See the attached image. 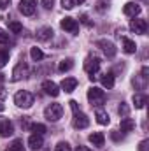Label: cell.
Wrapping results in <instances>:
<instances>
[{
    "label": "cell",
    "mask_w": 149,
    "mask_h": 151,
    "mask_svg": "<svg viewBox=\"0 0 149 151\" xmlns=\"http://www.w3.org/2000/svg\"><path fill=\"white\" fill-rule=\"evenodd\" d=\"M88 100H90L91 106H97V107L104 106L105 104V93H104V90H100L97 86H91L88 90Z\"/></svg>",
    "instance_id": "obj_1"
},
{
    "label": "cell",
    "mask_w": 149,
    "mask_h": 151,
    "mask_svg": "<svg viewBox=\"0 0 149 151\" xmlns=\"http://www.w3.org/2000/svg\"><path fill=\"white\" fill-rule=\"evenodd\" d=\"M14 104L18 106V107H23V109H28V107H32V104H34V95L30 93V91H18L16 95H14Z\"/></svg>",
    "instance_id": "obj_2"
},
{
    "label": "cell",
    "mask_w": 149,
    "mask_h": 151,
    "mask_svg": "<svg viewBox=\"0 0 149 151\" xmlns=\"http://www.w3.org/2000/svg\"><path fill=\"white\" fill-rule=\"evenodd\" d=\"M44 116H46V119L47 121H58L62 116H63V107L60 106V104H49L46 109H44Z\"/></svg>",
    "instance_id": "obj_3"
},
{
    "label": "cell",
    "mask_w": 149,
    "mask_h": 151,
    "mask_svg": "<svg viewBox=\"0 0 149 151\" xmlns=\"http://www.w3.org/2000/svg\"><path fill=\"white\" fill-rule=\"evenodd\" d=\"M100 63H102V62H100V58H98V56H88V58L84 60V70L90 74L91 79H93L95 74L100 70Z\"/></svg>",
    "instance_id": "obj_4"
},
{
    "label": "cell",
    "mask_w": 149,
    "mask_h": 151,
    "mask_svg": "<svg viewBox=\"0 0 149 151\" xmlns=\"http://www.w3.org/2000/svg\"><path fill=\"white\" fill-rule=\"evenodd\" d=\"M97 46H98V47L104 51V55H105V56H109V58H112V56L117 53V49H116L114 42L107 40V39H100V40H97Z\"/></svg>",
    "instance_id": "obj_5"
},
{
    "label": "cell",
    "mask_w": 149,
    "mask_h": 151,
    "mask_svg": "<svg viewBox=\"0 0 149 151\" xmlns=\"http://www.w3.org/2000/svg\"><path fill=\"white\" fill-rule=\"evenodd\" d=\"M130 30H132L133 34L144 35V34L148 32V21H146V19H140V18H135V19H132V23H130Z\"/></svg>",
    "instance_id": "obj_6"
},
{
    "label": "cell",
    "mask_w": 149,
    "mask_h": 151,
    "mask_svg": "<svg viewBox=\"0 0 149 151\" xmlns=\"http://www.w3.org/2000/svg\"><path fill=\"white\" fill-rule=\"evenodd\" d=\"M35 9H37L35 0H21L19 2V12L23 16H34L35 14Z\"/></svg>",
    "instance_id": "obj_7"
},
{
    "label": "cell",
    "mask_w": 149,
    "mask_h": 151,
    "mask_svg": "<svg viewBox=\"0 0 149 151\" xmlns=\"http://www.w3.org/2000/svg\"><path fill=\"white\" fill-rule=\"evenodd\" d=\"M60 27H62L65 32H70V34H74V35L79 34V23L75 21L74 18H63V19L60 21Z\"/></svg>",
    "instance_id": "obj_8"
},
{
    "label": "cell",
    "mask_w": 149,
    "mask_h": 151,
    "mask_svg": "<svg viewBox=\"0 0 149 151\" xmlns=\"http://www.w3.org/2000/svg\"><path fill=\"white\" fill-rule=\"evenodd\" d=\"M27 76H28V65H27L25 62H19V63L12 69V77H11V79L16 83V81H21V79L27 77Z\"/></svg>",
    "instance_id": "obj_9"
},
{
    "label": "cell",
    "mask_w": 149,
    "mask_h": 151,
    "mask_svg": "<svg viewBox=\"0 0 149 151\" xmlns=\"http://www.w3.org/2000/svg\"><path fill=\"white\" fill-rule=\"evenodd\" d=\"M72 125H74V128H86L88 125H90V118L86 116L84 113H81V111H77L74 113V119H72Z\"/></svg>",
    "instance_id": "obj_10"
},
{
    "label": "cell",
    "mask_w": 149,
    "mask_h": 151,
    "mask_svg": "<svg viewBox=\"0 0 149 151\" xmlns=\"http://www.w3.org/2000/svg\"><path fill=\"white\" fill-rule=\"evenodd\" d=\"M14 134V127L9 118H0V137H9Z\"/></svg>",
    "instance_id": "obj_11"
},
{
    "label": "cell",
    "mask_w": 149,
    "mask_h": 151,
    "mask_svg": "<svg viewBox=\"0 0 149 151\" xmlns=\"http://www.w3.org/2000/svg\"><path fill=\"white\" fill-rule=\"evenodd\" d=\"M140 11H142V7H140L137 2H128V4H125V7H123V12H125L126 16H130V18L139 16Z\"/></svg>",
    "instance_id": "obj_12"
},
{
    "label": "cell",
    "mask_w": 149,
    "mask_h": 151,
    "mask_svg": "<svg viewBox=\"0 0 149 151\" xmlns=\"http://www.w3.org/2000/svg\"><path fill=\"white\" fill-rule=\"evenodd\" d=\"M42 90H44V93H47V95H51V97H58V95H60V88H58V84L53 83V81H44V83H42Z\"/></svg>",
    "instance_id": "obj_13"
},
{
    "label": "cell",
    "mask_w": 149,
    "mask_h": 151,
    "mask_svg": "<svg viewBox=\"0 0 149 151\" xmlns=\"http://www.w3.org/2000/svg\"><path fill=\"white\" fill-rule=\"evenodd\" d=\"M53 28L51 27H42V28H39L37 34H35V37H37V40H40V42H46V40H49V39L53 37Z\"/></svg>",
    "instance_id": "obj_14"
},
{
    "label": "cell",
    "mask_w": 149,
    "mask_h": 151,
    "mask_svg": "<svg viewBox=\"0 0 149 151\" xmlns=\"http://www.w3.org/2000/svg\"><path fill=\"white\" fill-rule=\"evenodd\" d=\"M44 146V139H42V135H37V134H34V135H30V139H28V148L30 150H40Z\"/></svg>",
    "instance_id": "obj_15"
},
{
    "label": "cell",
    "mask_w": 149,
    "mask_h": 151,
    "mask_svg": "<svg viewBox=\"0 0 149 151\" xmlns=\"http://www.w3.org/2000/svg\"><path fill=\"white\" fill-rule=\"evenodd\" d=\"M88 141H90L93 146L102 148V146H104V142H105V137H104V134H102V132H93V134L88 137Z\"/></svg>",
    "instance_id": "obj_16"
},
{
    "label": "cell",
    "mask_w": 149,
    "mask_h": 151,
    "mask_svg": "<svg viewBox=\"0 0 149 151\" xmlns=\"http://www.w3.org/2000/svg\"><path fill=\"white\" fill-rule=\"evenodd\" d=\"M75 86H77V79L75 77H65L62 81V90H65L67 93H72L75 90Z\"/></svg>",
    "instance_id": "obj_17"
},
{
    "label": "cell",
    "mask_w": 149,
    "mask_h": 151,
    "mask_svg": "<svg viewBox=\"0 0 149 151\" xmlns=\"http://www.w3.org/2000/svg\"><path fill=\"white\" fill-rule=\"evenodd\" d=\"M100 83H102V86L107 88V90L114 88V72H105V74H102Z\"/></svg>",
    "instance_id": "obj_18"
},
{
    "label": "cell",
    "mask_w": 149,
    "mask_h": 151,
    "mask_svg": "<svg viewBox=\"0 0 149 151\" xmlns=\"http://www.w3.org/2000/svg\"><path fill=\"white\" fill-rule=\"evenodd\" d=\"M119 127H121V132H132L135 128V121L132 118H123Z\"/></svg>",
    "instance_id": "obj_19"
},
{
    "label": "cell",
    "mask_w": 149,
    "mask_h": 151,
    "mask_svg": "<svg viewBox=\"0 0 149 151\" xmlns=\"http://www.w3.org/2000/svg\"><path fill=\"white\" fill-rule=\"evenodd\" d=\"M123 49H125V53H128V55H132V53H135V49H137V46H135V42H133L132 39H128V37H123Z\"/></svg>",
    "instance_id": "obj_20"
},
{
    "label": "cell",
    "mask_w": 149,
    "mask_h": 151,
    "mask_svg": "<svg viewBox=\"0 0 149 151\" xmlns=\"http://www.w3.org/2000/svg\"><path fill=\"white\" fill-rule=\"evenodd\" d=\"M146 102H148L146 95H140V93H135L133 95V106H135V109H142L146 106Z\"/></svg>",
    "instance_id": "obj_21"
},
{
    "label": "cell",
    "mask_w": 149,
    "mask_h": 151,
    "mask_svg": "<svg viewBox=\"0 0 149 151\" xmlns=\"http://www.w3.org/2000/svg\"><path fill=\"white\" fill-rule=\"evenodd\" d=\"M95 118H97V121L100 123V125H109V114L105 113V111H102V109H97V113H95Z\"/></svg>",
    "instance_id": "obj_22"
},
{
    "label": "cell",
    "mask_w": 149,
    "mask_h": 151,
    "mask_svg": "<svg viewBox=\"0 0 149 151\" xmlns=\"http://www.w3.org/2000/svg\"><path fill=\"white\" fill-rule=\"evenodd\" d=\"M5 151H25V146H23V141H19V139H16V141H12Z\"/></svg>",
    "instance_id": "obj_23"
},
{
    "label": "cell",
    "mask_w": 149,
    "mask_h": 151,
    "mask_svg": "<svg viewBox=\"0 0 149 151\" xmlns=\"http://www.w3.org/2000/svg\"><path fill=\"white\" fill-rule=\"evenodd\" d=\"M74 67V62H72V58H67V60H62L60 62V65H58V70L60 72H67V70H70Z\"/></svg>",
    "instance_id": "obj_24"
},
{
    "label": "cell",
    "mask_w": 149,
    "mask_h": 151,
    "mask_svg": "<svg viewBox=\"0 0 149 151\" xmlns=\"http://www.w3.org/2000/svg\"><path fill=\"white\" fill-rule=\"evenodd\" d=\"M30 56H32L34 62H40V60L44 58V53H42L39 47H32V49H30Z\"/></svg>",
    "instance_id": "obj_25"
},
{
    "label": "cell",
    "mask_w": 149,
    "mask_h": 151,
    "mask_svg": "<svg viewBox=\"0 0 149 151\" xmlns=\"http://www.w3.org/2000/svg\"><path fill=\"white\" fill-rule=\"evenodd\" d=\"M84 0H62V7L63 9H74L75 5L82 4Z\"/></svg>",
    "instance_id": "obj_26"
},
{
    "label": "cell",
    "mask_w": 149,
    "mask_h": 151,
    "mask_svg": "<svg viewBox=\"0 0 149 151\" xmlns=\"http://www.w3.org/2000/svg\"><path fill=\"white\" fill-rule=\"evenodd\" d=\"M9 30H11L12 34H19V32L23 30V25H21L19 21H9Z\"/></svg>",
    "instance_id": "obj_27"
},
{
    "label": "cell",
    "mask_w": 149,
    "mask_h": 151,
    "mask_svg": "<svg viewBox=\"0 0 149 151\" xmlns=\"http://www.w3.org/2000/svg\"><path fill=\"white\" fill-rule=\"evenodd\" d=\"M30 130H32L34 134H37V135H42V134L46 132V125H42V123H34V125L30 127Z\"/></svg>",
    "instance_id": "obj_28"
},
{
    "label": "cell",
    "mask_w": 149,
    "mask_h": 151,
    "mask_svg": "<svg viewBox=\"0 0 149 151\" xmlns=\"http://www.w3.org/2000/svg\"><path fill=\"white\" fill-rule=\"evenodd\" d=\"M9 62V53L5 49H0V69H4Z\"/></svg>",
    "instance_id": "obj_29"
},
{
    "label": "cell",
    "mask_w": 149,
    "mask_h": 151,
    "mask_svg": "<svg viewBox=\"0 0 149 151\" xmlns=\"http://www.w3.org/2000/svg\"><path fill=\"white\" fill-rule=\"evenodd\" d=\"M54 151H72V148H70V144H69V142L62 141V142H58V144H56Z\"/></svg>",
    "instance_id": "obj_30"
},
{
    "label": "cell",
    "mask_w": 149,
    "mask_h": 151,
    "mask_svg": "<svg viewBox=\"0 0 149 151\" xmlns=\"http://www.w3.org/2000/svg\"><path fill=\"white\" fill-rule=\"evenodd\" d=\"M7 42H9V34L0 28V44H7Z\"/></svg>",
    "instance_id": "obj_31"
},
{
    "label": "cell",
    "mask_w": 149,
    "mask_h": 151,
    "mask_svg": "<svg viewBox=\"0 0 149 151\" xmlns=\"http://www.w3.org/2000/svg\"><path fill=\"white\" fill-rule=\"evenodd\" d=\"M117 113L121 114V116H128V106H126L125 102H121V106H119V109H117Z\"/></svg>",
    "instance_id": "obj_32"
},
{
    "label": "cell",
    "mask_w": 149,
    "mask_h": 151,
    "mask_svg": "<svg viewBox=\"0 0 149 151\" xmlns=\"http://www.w3.org/2000/svg\"><path fill=\"white\" fill-rule=\"evenodd\" d=\"M81 23H82V25H86L88 28H91V27H93V23L90 21V18H88L86 14H82V16H81Z\"/></svg>",
    "instance_id": "obj_33"
},
{
    "label": "cell",
    "mask_w": 149,
    "mask_h": 151,
    "mask_svg": "<svg viewBox=\"0 0 149 151\" xmlns=\"http://www.w3.org/2000/svg\"><path fill=\"white\" fill-rule=\"evenodd\" d=\"M107 4H109V0H98L97 2V11H104L107 7Z\"/></svg>",
    "instance_id": "obj_34"
},
{
    "label": "cell",
    "mask_w": 149,
    "mask_h": 151,
    "mask_svg": "<svg viewBox=\"0 0 149 151\" xmlns=\"http://www.w3.org/2000/svg\"><path fill=\"white\" fill-rule=\"evenodd\" d=\"M149 150V141L148 139H144L140 144H139V151H148Z\"/></svg>",
    "instance_id": "obj_35"
},
{
    "label": "cell",
    "mask_w": 149,
    "mask_h": 151,
    "mask_svg": "<svg viewBox=\"0 0 149 151\" xmlns=\"http://www.w3.org/2000/svg\"><path fill=\"white\" fill-rule=\"evenodd\" d=\"M42 2V5L46 7V9H51L53 5H54V0H40Z\"/></svg>",
    "instance_id": "obj_36"
},
{
    "label": "cell",
    "mask_w": 149,
    "mask_h": 151,
    "mask_svg": "<svg viewBox=\"0 0 149 151\" xmlns=\"http://www.w3.org/2000/svg\"><path fill=\"white\" fill-rule=\"evenodd\" d=\"M11 5V0H0V9H7Z\"/></svg>",
    "instance_id": "obj_37"
},
{
    "label": "cell",
    "mask_w": 149,
    "mask_h": 151,
    "mask_svg": "<svg viewBox=\"0 0 149 151\" xmlns=\"http://www.w3.org/2000/svg\"><path fill=\"white\" fill-rule=\"evenodd\" d=\"M69 104H70V107H72V111H74V113L79 111V106H77V102H75V100H70Z\"/></svg>",
    "instance_id": "obj_38"
},
{
    "label": "cell",
    "mask_w": 149,
    "mask_h": 151,
    "mask_svg": "<svg viewBox=\"0 0 149 151\" xmlns=\"http://www.w3.org/2000/svg\"><path fill=\"white\" fill-rule=\"evenodd\" d=\"M75 151H91V150H90V148H86V146H77Z\"/></svg>",
    "instance_id": "obj_39"
},
{
    "label": "cell",
    "mask_w": 149,
    "mask_h": 151,
    "mask_svg": "<svg viewBox=\"0 0 149 151\" xmlns=\"http://www.w3.org/2000/svg\"><path fill=\"white\" fill-rule=\"evenodd\" d=\"M2 99H5V91H4V88H0V100Z\"/></svg>",
    "instance_id": "obj_40"
},
{
    "label": "cell",
    "mask_w": 149,
    "mask_h": 151,
    "mask_svg": "<svg viewBox=\"0 0 149 151\" xmlns=\"http://www.w3.org/2000/svg\"><path fill=\"white\" fill-rule=\"evenodd\" d=\"M4 81H5V76H4V74H2V72H0V84H2Z\"/></svg>",
    "instance_id": "obj_41"
},
{
    "label": "cell",
    "mask_w": 149,
    "mask_h": 151,
    "mask_svg": "<svg viewBox=\"0 0 149 151\" xmlns=\"http://www.w3.org/2000/svg\"><path fill=\"white\" fill-rule=\"evenodd\" d=\"M2 111H4V104H0V113H2Z\"/></svg>",
    "instance_id": "obj_42"
}]
</instances>
